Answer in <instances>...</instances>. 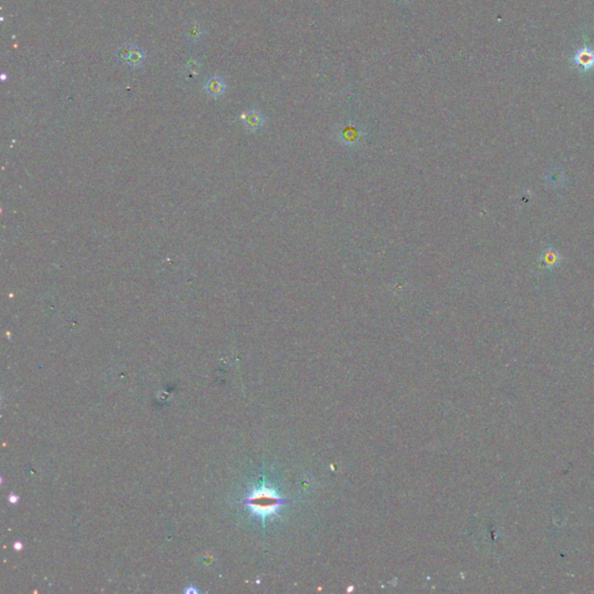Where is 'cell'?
<instances>
[{"label":"cell","mask_w":594,"mask_h":594,"mask_svg":"<svg viewBox=\"0 0 594 594\" xmlns=\"http://www.w3.org/2000/svg\"><path fill=\"white\" fill-rule=\"evenodd\" d=\"M243 503L255 515L261 519H267L269 516L275 515L287 502L275 490L261 485L258 489L251 491Z\"/></svg>","instance_id":"1"},{"label":"cell","mask_w":594,"mask_h":594,"mask_svg":"<svg viewBox=\"0 0 594 594\" xmlns=\"http://www.w3.org/2000/svg\"><path fill=\"white\" fill-rule=\"evenodd\" d=\"M572 62L580 71H590L594 67V51L587 47L580 48L573 55Z\"/></svg>","instance_id":"2"},{"label":"cell","mask_w":594,"mask_h":594,"mask_svg":"<svg viewBox=\"0 0 594 594\" xmlns=\"http://www.w3.org/2000/svg\"><path fill=\"white\" fill-rule=\"evenodd\" d=\"M242 120L245 124V127L250 131H255L260 129L264 124V117L260 112L258 111H249L245 114H243Z\"/></svg>","instance_id":"3"},{"label":"cell","mask_w":594,"mask_h":594,"mask_svg":"<svg viewBox=\"0 0 594 594\" xmlns=\"http://www.w3.org/2000/svg\"><path fill=\"white\" fill-rule=\"evenodd\" d=\"M560 258L561 256L556 250L552 249V247H549V249H545L544 251L542 252L540 256L541 266L547 269L554 268L555 266L560 264Z\"/></svg>","instance_id":"4"},{"label":"cell","mask_w":594,"mask_h":594,"mask_svg":"<svg viewBox=\"0 0 594 594\" xmlns=\"http://www.w3.org/2000/svg\"><path fill=\"white\" fill-rule=\"evenodd\" d=\"M340 137H341V141L346 144V145H353V144L356 143L359 141L360 133H359V129H356V127L348 126V127H345L341 130V133H340Z\"/></svg>","instance_id":"5"},{"label":"cell","mask_w":594,"mask_h":594,"mask_svg":"<svg viewBox=\"0 0 594 594\" xmlns=\"http://www.w3.org/2000/svg\"><path fill=\"white\" fill-rule=\"evenodd\" d=\"M205 89L211 96H220L226 91V84L221 78H211L205 85Z\"/></svg>","instance_id":"6"},{"label":"cell","mask_w":594,"mask_h":594,"mask_svg":"<svg viewBox=\"0 0 594 594\" xmlns=\"http://www.w3.org/2000/svg\"><path fill=\"white\" fill-rule=\"evenodd\" d=\"M123 58L127 60L129 64H133V65H140L141 63H142V60L144 58L142 51L140 49H137V48H133V49L128 50L126 54H124Z\"/></svg>","instance_id":"7"},{"label":"cell","mask_w":594,"mask_h":594,"mask_svg":"<svg viewBox=\"0 0 594 594\" xmlns=\"http://www.w3.org/2000/svg\"><path fill=\"white\" fill-rule=\"evenodd\" d=\"M560 171H555V172H549V176H548V182L549 184H554L555 186H557L558 182H561L562 180V176L561 178H558V174H560Z\"/></svg>","instance_id":"8"},{"label":"cell","mask_w":594,"mask_h":594,"mask_svg":"<svg viewBox=\"0 0 594 594\" xmlns=\"http://www.w3.org/2000/svg\"><path fill=\"white\" fill-rule=\"evenodd\" d=\"M198 591L197 589H195V587H193V586L189 587V589H186L185 590V593H193V594H195V593H198Z\"/></svg>","instance_id":"9"},{"label":"cell","mask_w":594,"mask_h":594,"mask_svg":"<svg viewBox=\"0 0 594 594\" xmlns=\"http://www.w3.org/2000/svg\"><path fill=\"white\" fill-rule=\"evenodd\" d=\"M8 499H9V502L13 503V504H15V503H17L18 500H19L18 497H17V496H14V494H12V496H9V498H8Z\"/></svg>","instance_id":"10"},{"label":"cell","mask_w":594,"mask_h":594,"mask_svg":"<svg viewBox=\"0 0 594 594\" xmlns=\"http://www.w3.org/2000/svg\"><path fill=\"white\" fill-rule=\"evenodd\" d=\"M14 547H15V550H21V549H22V544L20 543V542H19V543L17 542Z\"/></svg>","instance_id":"11"},{"label":"cell","mask_w":594,"mask_h":594,"mask_svg":"<svg viewBox=\"0 0 594 594\" xmlns=\"http://www.w3.org/2000/svg\"><path fill=\"white\" fill-rule=\"evenodd\" d=\"M398 1H403V2L405 1L406 2V1H410V0H398Z\"/></svg>","instance_id":"12"}]
</instances>
